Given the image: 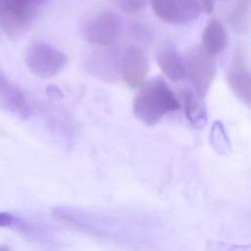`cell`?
Masks as SVG:
<instances>
[{
	"label": "cell",
	"mask_w": 251,
	"mask_h": 251,
	"mask_svg": "<svg viewBox=\"0 0 251 251\" xmlns=\"http://www.w3.org/2000/svg\"><path fill=\"white\" fill-rule=\"evenodd\" d=\"M87 68L90 73L109 80L115 78L118 75L119 68L121 70V61H117L116 55L111 50H99L90 55Z\"/></svg>",
	"instance_id": "7c38bea8"
},
{
	"label": "cell",
	"mask_w": 251,
	"mask_h": 251,
	"mask_svg": "<svg viewBox=\"0 0 251 251\" xmlns=\"http://www.w3.org/2000/svg\"><path fill=\"white\" fill-rule=\"evenodd\" d=\"M44 0H0V25L10 37L19 36L31 24Z\"/></svg>",
	"instance_id": "277c9868"
},
{
	"label": "cell",
	"mask_w": 251,
	"mask_h": 251,
	"mask_svg": "<svg viewBox=\"0 0 251 251\" xmlns=\"http://www.w3.org/2000/svg\"><path fill=\"white\" fill-rule=\"evenodd\" d=\"M149 71V59L138 45L126 46L121 57V75L129 87H139L145 82Z\"/></svg>",
	"instance_id": "52a82bcc"
},
{
	"label": "cell",
	"mask_w": 251,
	"mask_h": 251,
	"mask_svg": "<svg viewBox=\"0 0 251 251\" xmlns=\"http://www.w3.org/2000/svg\"><path fill=\"white\" fill-rule=\"evenodd\" d=\"M155 58L162 73L169 80L177 82L186 75L185 62L172 44L160 45L156 50Z\"/></svg>",
	"instance_id": "30bf717a"
},
{
	"label": "cell",
	"mask_w": 251,
	"mask_h": 251,
	"mask_svg": "<svg viewBox=\"0 0 251 251\" xmlns=\"http://www.w3.org/2000/svg\"><path fill=\"white\" fill-rule=\"evenodd\" d=\"M185 68L193 90L203 99L217 74L214 56L207 53L202 46H195L187 54Z\"/></svg>",
	"instance_id": "5b68a950"
},
{
	"label": "cell",
	"mask_w": 251,
	"mask_h": 251,
	"mask_svg": "<svg viewBox=\"0 0 251 251\" xmlns=\"http://www.w3.org/2000/svg\"><path fill=\"white\" fill-rule=\"evenodd\" d=\"M16 222L17 219H15V217L12 214L0 211V227L12 226Z\"/></svg>",
	"instance_id": "2e32d148"
},
{
	"label": "cell",
	"mask_w": 251,
	"mask_h": 251,
	"mask_svg": "<svg viewBox=\"0 0 251 251\" xmlns=\"http://www.w3.org/2000/svg\"><path fill=\"white\" fill-rule=\"evenodd\" d=\"M154 14L172 25H184L196 20L202 7L199 0H150Z\"/></svg>",
	"instance_id": "8992f818"
},
{
	"label": "cell",
	"mask_w": 251,
	"mask_h": 251,
	"mask_svg": "<svg viewBox=\"0 0 251 251\" xmlns=\"http://www.w3.org/2000/svg\"><path fill=\"white\" fill-rule=\"evenodd\" d=\"M180 106L182 105L184 115L188 123L194 128H201L207 123V112L205 106L196 92L188 87L181 90Z\"/></svg>",
	"instance_id": "8fae6325"
},
{
	"label": "cell",
	"mask_w": 251,
	"mask_h": 251,
	"mask_svg": "<svg viewBox=\"0 0 251 251\" xmlns=\"http://www.w3.org/2000/svg\"><path fill=\"white\" fill-rule=\"evenodd\" d=\"M146 0H118L117 5L121 10L131 13L141 10L145 6Z\"/></svg>",
	"instance_id": "9a60e30c"
},
{
	"label": "cell",
	"mask_w": 251,
	"mask_h": 251,
	"mask_svg": "<svg viewBox=\"0 0 251 251\" xmlns=\"http://www.w3.org/2000/svg\"><path fill=\"white\" fill-rule=\"evenodd\" d=\"M0 106L22 119H27L31 113L24 92L13 83L0 69Z\"/></svg>",
	"instance_id": "9c48e42d"
},
{
	"label": "cell",
	"mask_w": 251,
	"mask_h": 251,
	"mask_svg": "<svg viewBox=\"0 0 251 251\" xmlns=\"http://www.w3.org/2000/svg\"><path fill=\"white\" fill-rule=\"evenodd\" d=\"M228 37L224 25L217 19L211 20L202 33V47L212 56L223 52L227 45Z\"/></svg>",
	"instance_id": "4fadbf2b"
},
{
	"label": "cell",
	"mask_w": 251,
	"mask_h": 251,
	"mask_svg": "<svg viewBox=\"0 0 251 251\" xmlns=\"http://www.w3.org/2000/svg\"><path fill=\"white\" fill-rule=\"evenodd\" d=\"M0 251H11L10 248L8 246H5V245H1L0 246Z\"/></svg>",
	"instance_id": "e0dca14e"
},
{
	"label": "cell",
	"mask_w": 251,
	"mask_h": 251,
	"mask_svg": "<svg viewBox=\"0 0 251 251\" xmlns=\"http://www.w3.org/2000/svg\"><path fill=\"white\" fill-rule=\"evenodd\" d=\"M227 19L234 30L239 33L246 32L250 25V0H237Z\"/></svg>",
	"instance_id": "5bb4252c"
},
{
	"label": "cell",
	"mask_w": 251,
	"mask_h": 251,
	"mask_svg": "<svg viewBox=\"0 0 251 251\" xmlns=\"http://www.w3.org/2000/svg\"><path fill=\"white\" fill-rule=\"evenodd\" d=\"M25 62L33 75L42 79H49L64 70L67 64V57L55 46L38 41L27 48Z\"/></svg>",
	"instance_id": "3957f363"
},
{
	"label": "cell",
	"mask_w": 251,
	"mask_h": 251,
	"mask_svg": "<svg viewBox=\"0 0 251 251\" xmlns=\"http://www.w3.org/2000/svg\"><path fill=\"white\" fill-rule=\"evenodd\" d=\"M179 108V101L162 76L145 81L132 103L134 117L147 126H155L167 114Z\"/></svg>",
	"instance_id": "6da1fadb"
},
{
	"label": "cell",
	"mask_w": 251,
	"mask_h": 251,
	"mask_svg": "<svg viewBox=\"0 0 251 251\" xmlns=\"http://www.w3.org/2000/svg\"><path fill=\"white\" fill-rule=\"evenodd\" d=\"M84 41L97 47L113 44L122 29L120 16L112 10H98L83 17L79 26Z\"/></svg>",
	"instance_id": "7a4b0ae2"
},
{
	"label": "cell",
	"mask_w": 251,
	"mask_h": 251,
	"mask_svg": "<svg viewBox=\"0 0 251 251\" xmlns=\"http://www.w3.org/2000/svg\"><path fill=\"white\" fill-rule=\"evenodd\" d=\"M226 79L232 92L241 101L251 106V70L243 48L235 50L227 70Z\"/></svg>",
	"instance_id": "ba28073f"
}]
</instances>
